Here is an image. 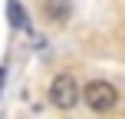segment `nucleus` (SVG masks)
<instances>
[{"label":"nucleus","instance_id":"obj_1","mask_svg":"<svg viewBox=\"0 0 125 119\" xmlns=\"http://www.w3.org/2000/svg\"><path fill=\"white\" fill-rule=\"evenodd\" d=\"M79 96L86 99V106L92 109V113H112V109L119 106V89H115L112 83H105V79H92Z\"/></svg>","mask_w":125,"mask_h":119},{"label":"nucleus","instance_id":"obj_2","mask_svg":"<svg viewBox=\"0 0 125 119\" xmlns=\"http://www.w3.org/2000/svg\"><path fill=\"white\" fill-rule=\"evenodd\" d=\"M50 103L56 109H73L76 103H79V83H76V76H69V73L53 76V83H50Z\"/></svg>","mask_w":125,"mask_h":119},{"label":"nucleus","instance_id":"obj_4","mask_svg":"<svg viewBox=\"0 0 125 119\" xmlns=\"http://www.w3.org/2000/svg\"><path fill=\"white\" fill-rule=\"evenodd\" d=\"M7 13H10V23L17 26V30H30V20H26V10L17 3V0H10L7 3Z\"/></svg>","mask_w":125,"mask_h":119},{"label":"nucleus","instance_id":"obj_3","mask_svg":"<svg viewBox=\"0 0 125 119\" xmlns=\"http://www.w3.org/2000/svg\"><path fill=\"white\" fill-rule=\"evenodd\" d=\"M43 10L53 23H66L73 13V0H43Z\"/></svg>","mask_w":125,"mask_h":119}]
</instances>
